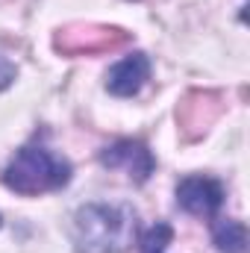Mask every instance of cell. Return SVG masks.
Here are the masks:
<instances>
[{"mask_svg":"<svg viewBox=\"0 0 250 253\" xmlns=\"http://www.w3.org/2000/svg\"><path fill=\"white\" fill-rule=\"evenodd\" d=\"M74 242L80 253H124L135 242V212L129 206L85 203L74 215Z\"/></svg>","mask_w":250,"mask_h":253,"instance_id":"6da1fadb","label":"cell"},{"mask_svg":"<svg viewBox=\"0 0 250 253\" xmlns=\"http://www.w3.org/2000/svg\"><path fill=\"white\" fill-rule=\"evenodd\" d=\"M71 162L56 156L53 150L42 144H27L15 153V159L3 171V183L15 194L24 197H39L47 191H59L71 183Z\"/></svg>","mask_w":250,"mask_h":253,"instance_id":"7a4b0ae2","label":"cell"},{"mask_svg":"<svg viewBox=\"0 0 250 253\" xmlns=\"http://www.w3.org/2000/svg\"><path fill=\"white\" fill-rule=\"evenodd\" d=\"M129 42V33L121 27H106V24H71L62 27L53 39V47L65 56H97V53H112Z\"/></svg>","mask_w":250,"mask_h":253,"instance_id":"3957f363","label":"cell"},{"mask_svg":"<svg viewBox=\"0 0 250 253\" xmlns=\"http://www.w3.org/2000/svg\"><path fill=\"white\" fill-rule=\"evenodd\" d=\"M97 159L109 171H124L132 183H147L150 174L156 171V156L138 138H121V141L103 147Z\"/></svg>","mask_w":250,"mask_h":253,"instance_id":"277c9868","label":"cell"},{"mask_svg":"<svg viewBox=\"0 0 250 253\" xmlns=\"http://www.w3.org/2000/svg\"><path fill=\"white\" fill-rule=\"evenodd\" d=\"M224 197H227L224 186L212 177H203V174L186 177L177 186V203L188 215H197V218H215L218 209L224 206Z\"/></svg>","mask_w":250,"mask_h":253,"instance_id":"5b68a950","label":"cell"},{"mask_svg":"<svg viewBox=\"0 0 250 253\" xmlns=\"http://www.w3.org/2000/svg\"><path fill=\"white\" fill-rule=\"evenodd\" d=\"M218 115H221V94L215 91H188L177 109V121L188 138H197L200 132H206Z\"/></svg>","mask_w":250,"mask_h":253,"instance_id":"8992f818","label":"cell"},{"mask_svg":"<svg viewBox=\"0 0 250 253\" xmlns=\"http://www.w3.org/2000/svg\"><path fill=\"white\" fill-rule=\"evenodd\" d=\"M147 80H150V59H147V53L135 50V53L124 56L118 65L109 68L106 91L115 94V97H135L144 88Z\"/></svg>","mask_w":250,"mask_h":253,"instance_id":"52a82bcc","label":"cell"},{"mask_svg":"<svg viewBox=\"0 0 250 253\" xmlns=\"http://www.w3.org/2000/svg\"><path fill=\"white\" fill-rule=\"evenodd\" d=\"M212 242L221 253H245L248 251V227L236 218L218 221L212 227Z\"/></svg>","mask_w":250,"mask_h":253,"instance_id":"ba28073f","label":"cell"},{"mask_svg":"<svg viewBox=\"0 0 250 253\" xmlns=\"http://www.w3.org/2000/svg\"><path fill=\"white\" fill-rule=\"evenodd\" d=\"M174 242V227L165 221H156L141 233V253H165Z\"/></svg>","mask_w":250,"mask_h":253,"instance_id":"9c48e42d","label":"cell"},{"mask_svg":"<svg viewBox=\"0 0 250 253\" xmlns=\"http://www.w3.org/2000/svg\"><path fill=\"white\" fill-rule=\"evenodd\" d=\"M15 77H18V68L9 62V59L0 56V91H6V88L15 83Z\"/></svg>","mask_w":250,"mask_h":253,"instance_id":"30bf717a","label":"cell"}]
</instances>
